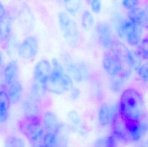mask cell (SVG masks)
I'll list each match as a JSON object with an SVG mask.
<instances>
[{
	"label": "cell",
	"instance_id": "obj_41",
	"mask_svg": "<svg viewBox=\"0 0 148 147\" xmlns=\"http://www.w3.org/2000/svg\"><path fill=\"white\" fill-rule=\"evenodd\" d=\"M3 63V57L2 53L0 50V67L2 66Z\"/></svg>",
	"mask_w": 148,
	"mask_h": 147
},
{
	"label": "cell",
	"instance_id": "obj_42",
	"mask_svg": "<svg viewBox=\"0 0 148 147\" xmlns=\"http://www.w3.org/2000/svg\"><path fill=\"white\" fill-rule=\"evenodd\" d=\"M147 147H148V138L147 140Z\"/></svg>",
	"mask_w": 148,
	"mask_h": 147
},
{
	"label": "cell",
	"instance_id": "obj_13",
	"mask_svg": "<svg viewBox=\"0 0 148 147\" xmlns=\"http://www.w3.org/2000/svg\"><path fill=\"white\" fill-rule=\"evenodd\" d=\"M61 58L69 75L71 78L77 83L82 82L83 79L78 65L75 64L71 55L69 54L63 53L61 55Z\"/></svg>",
	"mask_w": 148,
	"mask_h": 147
},
{
	"label": "cell",
	"instance_id": "obj_14",
	"mask_svg": "<svg viewBox=\"0 0 148 147\" xmlns=\"http://www.w3.org/2000/svg\"><path fill=\"white\" fill-rule=\"evenodd\" d=\"M42 123L47 133H53L57 131L61 124L56 115L50 111L45 112L42 117Z\"/></svg>",
	"mask_w": 148,
	"mask_h": 147
},
{
	"label": "cell",
	"instance_id": "obj_40",
	"mask_svg": "<svg viewBox=\"0 0 148 147\" xmlns=\"http://www.w3.org/2000/svg\"><path fill=\"white\" fill-rule=\"evenodd\" d=\"M38 142L37 143H34L33 147H47L46 146H44L43 144H39Z\"/></svg>",
	"mask_w": 148,
	"mask_h": 147
},
{
	"label": "cell",
	"instance_id": "obj_30",
	"mask_svg": "<svg viewBox=\"0 0 148 147\" xmlns=\"http://www.w3.org/2000/svg\"><path fill=\"white\" fill-rule=\"evenodd\" d=\"M62 84L64 91H69L73 88V83L71 77L66 73H64L62 79Z\"/></svg>",
	"mask_w": 148,
	"mask_h": 147
},
{
	"label": "cell",
	"instance_id": "obj_34",
	"mask_svg": "<svg viewBox=\"0 0 148 147\" xmlns=\"http://www.w3.org/2000/svg\"><path fill=\"white\" fill-rule=\"evenodd\" d=\"M68 118L70 122L74 126L77 127L81 123V120L77 113L76 111H72L68 115Z\"/></svg>",
	"mask_w": 148,
	"mask_h": 147
},
{
	"label": "cell",
	"instance_id": "obj_43",
	"mask_svg": "<svg viewBox=\"0 0 148 147\" xmlns=\"http://www.w3.org/2000/svg\"></svg>",
	"mask_w": 148,
	"mask_h": 147
},
{
	"label": "cell",
	"instance_id": "obj_11",
	"mask_svg": "<svg viewBox=\"0 0 148 147\" xmlns=\"http://www.w3.org/2000/svg\"><path fill=\"white\" fill-rule=\"evenodd\" d=\"M95 30L101 45L110 50L114 40L111 35L109 26L107 23H99L96 25Z\"/></svg>",
	"mask_w": 148,
	"mask_h": 147
},
{
	"label": "cell",
	"instance_id": "obj_36",
	"mask_svg": "<svg viewBox=\"0 0 148 147\" xmlns=\"http://www.w3.org/2000/svg\"><path fill=\"white\" fill-rule=\"evenodd\" d=\"M101 2L100 1L93 0L91 1V9L94 13H99L101 11Z\"/></svg>",
	"mask_w": 148,
	"mask_h": 147
},
{
	"label": "cell",
	"instance_id": "obj_38",
	"mask_svg": "<svg viewBox=\"0 0 148 147\" xmlns=\"http://www.w3.org/2000/svg\"><path fill=\"white\" fill-rule=\"evenodd\" d=\"M8 116V111H0V123H3L7 121Z\"/></svg>",
	"mask_w": 148,
	"mask_h": 147
},
{
	"label": "cell",
	"instance_id": "obj_12",
	"mask_svg": "<svg viewBox=\"0 0 148 147\" xmlns=\"http://www.w3.org/2000/svg\"><path fill=\"white\" fill-rule=\"evenodd\" d=\"M51 72V66L49 62L45 60H40L34 68V81L45 85Z\"/></svg>",
	"mask_w": 148,
	"mask_h": 147
},
{
	"label": "cell",
	"instance_id": "obj_5",
	"mask_svg": "<svg viewBox=\"0 0 148 147\" xmlns=\"http://www.w3.org/2000/svg\"><path fill=\"white\" fill-rule=\"evenodd\" d=\"M118 33L120 36L124 38L130 45L135 46L140 41L142 27L129 20L126 21L121 24Z\"/></svg>",
	"mask_w": 148,
	"mask_h": 147
},
{
	"label": "cell",
	"instance_id": "obj_39",
	"mask_svg": "<svg viewBox=\"0 0 148 147\" xmlns=\"http://www.w3.org/2000/svg\"><path fill=\"white\" fill-rule=\"evenodd\" d=\"M6 11L2 3L0 2V20L6 16Z\"/></svg>",
	"mask_w": 148,
	"mask_h": 147
},
{
	"label": "cell",
	"instance_id": "obj_23",
	"mask_svg": "<svg viewBox=\"0 0 148 147\" xmlns=\"http://www.w3.org/2000/svg\"><path fill=\"white\" fill-rule=\"evenodd\" d=\"M4 147H25V142L18 136L9 135L4 140Z\"/></svg>",
	"mask_w": 148,
	"mask_h": 147
},
{
	"label": "cell",
	"instance_id": "obj_37",
	"mask_svg": "<svg viewBox=\"0 0 148 147\" xmlns=\"http://www.w3.org/2000/svg\"><path fill=\"white\" fill-rule=\"evenodd\" d=\"M81 91L77 88H73L71 90L70 97L73 100L77 99L81 95Z\"/></svg>",
	"mask_w": 148,
	"mask_h": 147
},
{
	"label": "cell",
	"instance_id": "obj_16",
	"mask_svg": "<svg viewBox=\"0 0 148 147\" xmlns=\"http://www.w3.org/2000/svg\"><path fill=\"white\" fill-rule=\"evenodd\" d=\"M21 10L19 16L20 24L26 32H30L33 30L35 25L33 13L27 7H24Z\"/></svg>",
	"mask_w": 148,
	"mask_h": 147
},
{
	"label": "cell",
	"instance_id": "obj_20",
	"mask_svg": "<svg viewBox=\"0 0 148 147\" xmlns=\"http://www.w3.org/2000/svg\"><path fill=\"white\" fill-rule=\"evenodd\" d=\"M45 85L34 81L30 90V97L38 102L43 99L45 96Z\"/></svg>",
	"mask_w": 148,
	"mask_h": 147
},
{
	"label": "cell",
	"instance_id": "obj_22",
	"mask_svg": "<svg viewBox=\"0 0 148 147\" xmlns=\"http://www.w3.org/2000/svg\"><path fill=\"white\" fill-rule=\"evenodd\" d=\"M63 124H61L59 129L55 133L57 147H66L68 140V132Z\"/></svg>",
	"mask_w": 148,
	"mask_h": 147
},
{
	"label": "cell",
	"instance_id": "obj_3",
	"mask_svg": "<svg viewBox=\"0 0 148 147\" xmlns=\"http://www.w3.org/2000/svg\"><path fill=\"white\" fill-rule=\"evenodd\" d=\"M59 24L64 38L71 47H76L80 39L79 30L73 20L65 12H60L58 15Z\"/></svg>",
	"mask_w": 148,
	"mask_h": 147
},
{
	"label": "cell",
	"instance_id": "obj_35",
	"mask_svg": "<svg viewBox=\"0 0 148 147\" xmlns=\"http://www.w3.org/2000/svg\"><path fill=\"white\" fill-rule=\"evenodd\" d=\"M77 65L83 80L86 79L88 76V70L87 65L83 62H80Z\"/></svg>",
	"mask_w": 148,
	"mask_h": 147
},
{
	"label": "cell",
	"instance_id": "obj_24",
	"mask_svg": "<svg viewBox=\"0 0 148 147\" xmlns=\"http://www.w3.org/2000/svg\"><path fill=\"white\" fill-rule=\"evenodd\" d=\"M136 53L141 59L148 60V36L142 40Z\"/></svg>",
	"mask_w": 148,
	"mask_h": 147
},
{
	"label": "cell",
	"instance_id": "obj_31",
	"mask_svg": "<svg viewBox=\"0 0 148 147\" xmlns=\"http://www.w3.org/2000/svg\"><path fill=\"white\" fill-rule=\"evenodd\" d=\"M139 25L148 29V4L142 9Z\"/></svg>",
	"mask_w": 148,
	"mask_h": 147
},
{
	"label": "cell",
	"instance_id": "obj_26",
	"mask_svg": "<svg viewBox=\"0 0 148 147\" xmlns=\"http://www.w3.org/2000/svg\"><path fill=\"white\" fill-rule=\"evenodd\" d=\"M10 104L6 91L4 90H0V111H8Z\"/></svg>",
	"mask_w": 148,
	"mask_h": 147
},
{
	"label": "cell",
	"instance_id": "obj_18",
	"mask_svg": "<svg viewBox=\"0 0 148 147\" xmlns=\"http://www.w3.org/2000/svg\"><path fill=\"white\" fill-rule=\"evenodd\" d=\"M12 19L10 16H5L0 20V41H7L10 37L12 28Z\"/></svg>",
	"mask_w": 148,
	"mask_h": 147
},
{
	"label": "cell",
	"instance_id": "obj_7",
	"mask_svg": "<svg viewBox=\"0 0 148 147\" xmlns=\"http://www.w3.org/2000/svg\"><path fill=\"white\" fill-rule=\"evenodd\" d=\"M124 121L130 142L138 141L148 132V124L145 122Z\"/></svg>",
	"mask_w": 148,
	"mask_h": 147
},
{
	"label": "cell",
	"instance_id": "obj_9",
	"mask_svg": "<svg viewBox=\"0 0 148 147\" xmlns=\"http://www.w3.org/2000/svg\"><path fill=\"white\" fill-rule=\"evenodd\" d=\"M112 134L116 140L124 142L130 141L124 119L117 113L112 123Z\"/></svg>",
	"mask_w": 148,
	"mask_h": 147
},
{
	"label": "cell",
	"instance_id": "obj_33",
	"mask_svg": "<svg viewBox=\"0 0 148 147\" xmlns=\"http://www.w3.org/2000/svg\"><path fill=\"white\" fill-rule=\"evenodd\" d=\"M122 4L126 9L130 10L139 7L140 2L136 0H123Z\"/></svg>",
	"mask_w": 148,
	"mask_h": 147
},
{
	"label": "cell",
	"instance_id": "obj_25",
	"mask_svg": "<svg viewBox=\"0 0 148 147\" xmlns=\"http://www.w3.org/2000/svg\"><path fill=\"white\" fill-rule=\"evenodd\" d=\"M94 22L95 20L92 14L88 10L84 11L82 19V26L86 30L91 29L94 25Z\"/></svg>",
	"mask_w": 148,
	"mask_h": 147
},
{
	"label": "cell",
	"instance_id": "obj_6",
	"mask_svg": "<svg viewBox=\"0 0 148 147\" xmlns=\"http://www.w3.org/2000/svg\"><path fill=\"white\" fill-rule=\"evenodd\" d=\"M39 49L38 42L34 36L27 37L17 47L18 55L24 59H30L37 54Z\"/></svg>",
	"mask_w": 148,
	"mask_h": 147
},
{
	"label": "cell",
	"instance_id": "obj_29",
	"mask_svg": "<svg viewBox=\"0 0 148 147\" xmlns=\"http://www.w3.org/2000/svg\"><path fill=\"white\" fill-rule=\"evenodd\" d=\"M42 144L47 147H57V142L55 133H47L43 136Z\"/></svg>",
	"mask_w": 148,
	"mask_h": 147
},
{
	"label": "cell",
	"instance_id": "obj_28",
	"mask_svg": "<svg viewBox=\"0 0 148 147\" xmlns=\"http://www.w3.org/2000/svg\"><path fill=\"white\" fill-rule=\"evenodd\" d=\"M65 5L66 9L70 14L75 15L81 7V2L76 0L65 1Z\"/></svg>",
	"mask_w": 148,
	"mask_h": 147
},
{
	"label": "cell",
	"instance_id": "obj_10",
	"mask_svg": "<svg viewBox=\"0 0 148 147\" xmlns=\"http://www.w3.org/2000/svg\"><path fill=\"white\" fill-rule=\"evenodd\" d=\"M118 111L114 106L104 103L98 110V119L99 123L102 127H107L112 123Z\"/></svg>",
	"mask_w": 148,
	"mask_h": 147
},
{
	"label": "cell",
	"instance_id": "obj_17",
	"mask_svg": "<svg viewBox=\"0 0 148 147\" xmlns=\"http://www.w3.org/2000/svg\"><path fill=\"white\" fill-rule=\"evenodd\" d=\"M5 90L10 100V103L15 104L21 100L23 95V89L21 84L16 81L9 85Z\"/></svg>",
	"mask_w": 148,
	"mask_h": 147
},
{
	"label": "cell",
	"instance_id": "obj_1",
	"mask_svg": "<svg viewBox=\"0 0 148 147\" xmlns=\"http://www.w3.org/2000/svg\"><path fill=\"white\" fill-rule=\"evenodd\" d=\"M119 114L126 121H140L146 114L144 99L137 90L129 88L123 91L118 105Z\"/></svg>",
	"mask_w": 148,
	"mask_h": 147
},
{
	"label": "cell",
	"instance_id": "obj_27",
	"mask_svg": "<svg viewBox=\"0 0 148 147\" xmlns=\"http://www.w3.org/2000/svg\"><path fill=\"white\" fill-rule=\"evenodd\" d=\"M142 9L139 7L132 10H129L128 12L127 16L130 21L139 25Z\"/></svg>",
	"mask_w": 148,
	"mask_h": 147
},
{
	"label": "cell",
	"instance_id": "obj_2",
	"mask_svg": "<svg viewBox=\"0 0 148 147\" xmlns=\"http://www.w3.org/2000/svg\"><path fill=\"white\" fill-rule=\"evenodd\" d=\"M20 132L32 143L39 142L43 138L44 129L40 117L25 116L18 124Z\"/></svg>",
	"mask_w": 148,
	"mask_h": 147
},
{
	"label": "cell",
	"instance_id": "obj_15",
	"mask_svg": "<svg viewBox=\"0 0 148 147\" xmlns=\"http://www.w3.org/2000/svg\"><path fill=\"white\" fill-rule=\"evenodd\" d=\"M18 65L16 60L10 61L5 66L3 71V78L5 83L8 85L17 81Z\"/></svg>",
	"mask_w": 148,
	"mask_h": 147
},
{
	"label": "cell",
	"instance_id": "obj_19",
	"mask_svg": "<svg viewBox=\"0 0 148 147\" xmlns=\"http://www.w3.org/2000/svg\"><path fill=\"white\" fill-rule=\"evenodd\" d=\"M23 109L25 113V116H28L40 117V108L37 102L31 98L25 100L23 103Z\"/></svg>",
	"mask_w": 148,
	"mask_h": 147
},
{
	"label": "cell",
	"instance_id": "obj_8",
	"mask_svg": "<svg viewBox=\"0 0 148 147\" xmlns=\"http://www.w3.org/2000/svg\"><path fill=\"white\" fill-rule=\"evenodd\" d=\"M103 66L104 70L110 77L118 75L122 70L121 64L110 51L103 54Z\"/></svg>",
	"mask_w": 148,
	"mask_h": 147
},
{
	"label": "cell",
	"instance_id": "obj_21",
	"mask_svg": "<svg viewBox=\"0 0 148 147\" xmlns=\"http://www.w3.org/2000/svg\"><path fill=\"white\" fill-rule=\"evenodd\" d=\"M126 80L119 75L110 77L109 80L110 89L114 93H120L123 90Z\"/></svg>",
	"mask_w": 148,
	"mask_h": 147
},
{
	"label": "cell",
	"instance_id": "obj_4",
	"mask_svg": "<svg viewBox=\"0 0 148 147\" xmlns=\"http://www.w3.org/2000/svg\"><path fill=\"white\" fill-rule=\"evenodd\" d=\"M52 63L54 68L45 84V89L53 94L61 95L65 92L62 84V79L65 72L56 59L53 58Z\"/></svg>",
	"mask_w": 148,
	"mask_h": 147
},
{
	"label": "cell",
	"instance_id": "obj_32",
	"mask_svg": "<svg viewBox=\"0 0 148 147\" xmlns=\"http://www.w3.org/2000/svg\"><path fill=\"white\" fill-rule=\"evenodd\" d=\"M138 73L141 79L148 85V64L141 66L138 69Z\"/></svg>",
	"mask_w": 148,
	"mask_h": 147
}]
</instances>
